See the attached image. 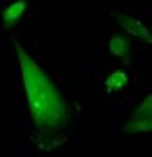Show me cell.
Returning a JSON list of instances; mask_svg holds the SVG:
<instances>
[{"instance_id":"obj_6","label":"cell","mask_w":152,"mask_h":157,"mask_svg":"<svg viewBox=\"0 0 152 157\" xmlns=\"http://www.w3.org/2000/svg\"><path fill=\"white\" fill-rule=\"evenodd\" d=\"M108 50H110L113 55H117V57H127L129 44H127V40H125V38L113 36V38H110V42H108Z\"/></svg>"},{"instance_id":"obj_5","label":"cell","mask_w":152,"mask_h":157,"mask_svg":"<svg viewBox=\"0 0 152 157\" xmlns=\"http://www.w3.org/2000/svg\"><path fill=\"white\" fill-rule=\"evenodd\" d=\"M127 84V73L125 71H113L108 78L104 80V88H106V92H113V90H121L123 86Z\"/></svg>"},{"instance_id":"obj_2","label":"cell","mask_w":152,"mask_h":157,"mask_svg":"<svg viewBox=\"0 0 152 157\" xmlns=\"http://www.w3.org/2000/svg\"><path fill=\"white\" fill-rule=\"evenodd\" d=\"M150 128H152V97L148 94L142 101L138 111L131 115L127 132H150Z\"/></svg>"},{"instance_id":"obj_3","label":"cell","mask_w":152,"mask_h":157,"mask_svg":"<svg viewBox=\"0 0 152 157\" xmlns=\"http://www.w3.org/2000/svg\"><path fill=\"white\" fill-rule=\"evenodd\" d=\"M117 19L123 23V29L127 32L129 36H133V38H144V40H148V42L152 40L150 32H148V27L142 23L140 19H136V17H125V15H117Z\"/></svg>"},{"instance_id":"obj_4","label":"cell","mask_w":152,"mask_h":157,"mask_svg":"<svg viewBox=\"0 0 152 157\" xmlns=\"http://www.w3.org/2000/svg\"><path fill=\"white\" fill-rule=\"evenodd\" d=\"M25 9H27V2H23V0H21V2H11V4L2 11V15H0L2 27H4V29H11L13 25L21 19V15L25 13Z\"/></svg>"},{"instance_id":"obj_1","label":"cell","mask_w":152,"mask_h":157,"mask_svg":"<svg viewBox=\"0 0 152 157\" xmlns=\"http://www.w3.org/2000/svg\"><path fill=\"white\" fill-rule=\"evenodd\" d=\"M17 57H19V69L23 78L29 115L34 121V138L35 145L42 149H52L67 138V130L71 124V113L60 97L56 86L46 75V71L38 65V61L27 50L15 42Z\"/></svg>"}]
</instances>
